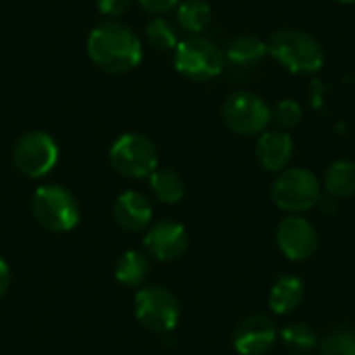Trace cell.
<instances>
[{
  "label": "cell",
  "instance_id": "6da1fadb",
  "mask_svg": "<svg viewBox=\"0 0 355 355\" xmlns=\"http://www.w3.org/2000/svg\"><path fill=\"white\" fill-rule=\"evenodd\" d=\"M87 54L94 64L108 73H127L141 62L144 48L139 37L127 25L102 21L89 31Z\"/></svg>",
  "mask_w": 355,
  "mask_h": 355
},
{
  "label": "cell",
  "instance_id": "7a4b0ae2",
  "mask_svg": "<svg viewBox=\"0 0 355 355\" xmlns=\"http://www.w3.org/2000/svg\"><path fill=\"white\" fill-rule=\"evenodd\" d=\"M268 56L293 75H314L324 67V48L308 31L281 27L268 40Z\"/></svg>",
  "mask_w": 355,
  "mask_h": 355
},
{
  "label": "cell",
  "instance_id": "3957f363",
  "mask_svg": "<svg viewBox=\"0 0 355 355\" xmlns=\"http://www.w3.org/2000/svg\"><path fill=\"white\" fill-rule=\"evenodd\" d=\"M33 218L52 233H69L81 220L79 200L71 189L58 183L40 185L31 198Z\"/></svg>",
  "mask_w": 355,
  "mask_h": 355
},
{
  "label": "cell",
  "instance_id": "277c9868",
  "mask_svg": "<svg viewBox=\"0 0 355 355\" xmlns=\"http://www.w3.org/2000/svg\"><path fill=\"white\" fill-rule=\"evenodd\" d=\"M270 198L289 214L308 212L322 200V181L308 168L287 166L275 177L270 185Z\"/></svg>",
  "mask_w": 355,
  "mask_h": 355
},
{
  "label": "cell",
  "instance_id": "5b68a950",
  "mask_svg": "<svg viewBox=\"0 0 355 355\" xmlns=\"http://www.w3.org/2000/svg\"><path fill=\"white\" fill-rule=\"evenodd\" d=\"M225 62V50L204 35H189L175 48V69L191 81H210L218 77Z\"/></svg>",
  "mask_w": 355,
  "mask_h": 355
},
{
  "label": "cell",
  "instance_id": "8992f818",
  "mask_svg": "<svg viewBox=\"0 0 355 355\" xmlns=\"http://www.w3.org/2000/svg\"><path fill=\"white\" fill-rule=\"evenodd\" d=\"M133 312L144 329L164 335L177 329L181 304L171 289L160 285H144L133 297Z\"/></svg>",
  "mask_w": 355,
  "mask_h": 355
},
{
  "label": "cell",
  "instance_id": "52a82bcc",
  "mask_svg": "<svg viewBox=\"0 0 355 355\" xmlns=\"http://www.w3.org/2000/svg\"><path fill=\"white\" fill-rule=\"evenodd\" d=\"M223 121L237 135L258 137L272 125V106L260 94L241 89L225 100Z\"/></svg>",
  "mask_w": 355,
  "mask_h": 355
},
{
  "label": "cell",
  "instance_id": "ba28073f",
  "mask_svg": "<svg viewBox=\"0 0 355 355\" xmlns=\"http://www.w3.org/2000/svg\"><path fill=\"white\" fill-rule=\"evenodd\" d=\"M112 168L129 179H148L158 168V150L144 133H123L108 152Z\"/></svg>",
  "mask_w": 355,
  "mask_h": 355
},
{
  "label": "cell",
  "instance_id": "9c48e42d",
  "mask_svg": "<svg viewBox=\"0 0 355 355\" xmlns=\"http://www.w3.org/2000/svg\"><path fill=\"white\" fill-rule=\"evenodd\" d=\"M58 162V146L46 131L23 133L12 148V164L27 179L46 177Z\"/></svg>",
  "mask_w": 355,
  "mask_h": 355
},
{
  "label": "cell",
  "instance_id": "30bf717a",
  "mask_svg": "<svg viewBox=\"0 0 355 355\" xmlns=\"http://www.w3.org/2000/svg\"><path fill=\"white\" fill-rule=\"evenodd\" d=\"M277 245L287 260L306 262L318 252L320 239L312 223L291 214L285 220H281L277 229Z\"/></svg>",
  "mask_w": 355,
  "mask_h": 355
},
{
  "label": "cell",
  "instance_id": "8fae6325",
  "mask_svg": "<svg viewBox=\"0 0 355 355\" xmlns=\"http://www.w3.org/2000/svg\"><path fill=\"white\" fill-rule=\"evenodd\" d=\"M144 248H146V254L158 262H175L189 248L187 229L181 223L171 220V218L158 220L146 229Z\"/></svg>",
  "mask_w": 355,
  "mask_h": 355
},
{
  "label": "cell",
  "instance_id": "7c38bea8",
  "mask_svg": "<svg viewBox=\"0 0 355 355\" xmlns=\"http://www.w3.org/2000/svg\"><path fill=\"white\" fill-rule=\"evenodd\" d=\"M279 331L270 316L254 314L239 322L233 335V347L239 355H266L277 343Z\"/></svg>",
  "mask_w": 355,
  "mask_h": 355
},
{
  "label": "cell",
  "instance_id": "4fadbf2b",
  "mask_svg": "<svg viewBox=\"0 0 355 355\" xmlns=\"http://www.w3.org/2000/svg\"><path fill=\"white\" fill-rule=\"evenodd\" d=\"M295 144L287 131L281 129H266L258 135L256 144V158L260 166L268 173H281L285 171L293 160Z\"/></svg>",
  "mask_w": 355,
  "mask_h": 355
},
{
  "label": "cell",
  "instance_id": "5bb4252c",
  "mask_svg": "<svg viewBox=\"0 0 355 355\" xmlns=\"http://www.w3.org/2000/svg\"><path fill=\"white\" fill-rule=\"evenodd\" d=\"M114 220L127 233L146 231L152 223V204L150 198L141 191L127 189L114 200Z\"/></svg>",
  "mask_w": 355,
  "mask_h": 355
},
{
  "label": "cell",
  "instance_id": "9a60e30c",
  "mask_svg": "<svg viewBox=\"0 0 355 355\" xmlns=\"http://www.w3.org/2000/svg\"><path fill=\"white\" fill-rule=\"evenodd\" d=\"M306 297V283L295 275H285L275 281L268 293V308L277 316H287L295 312Z\"/></svg>",
  "mask_w": 355,
  "mask_h": 355
},
{
  "label": "cell",
  "instance_id": "2e32d148",
  "mask_svg": "<svg viewBox=\"0 0 355 355\" xmlns=\"http://www.w3.org/2000/svg\"><path fill=\"white\" fill-rule=\"evenodd\" d=\"M225 56L231 64L235 67H256L268 56V42L254 35V33H243L237 35L225 50Z\"/></svg>",
  "mask_w": 355,
  "mask_h": 355
},
{
  "label": "cell",
  "instance_id": "e0dca14e",
  "mask_svg": "<svg viewBox=\"0 0 355 355\" xmlns=\"http://www.w3.org/2000/svg\"><path fill=\"white\" fill-rule=\"evenodd\" d=\"M322 191L331 200H347L355 193V162L341 158L335 160L322 179Z\"/></svg>",
  "mask_w": 355,
  "mask_h": 355
},
{
  "label": "cell",
  "instance_id": "ac0fdd59",
  "mask_svg": "<svg viewBox=\"0 0 355 355\" xmlns=\"http://www.w3.org/2000/svg\"><path fill=\"white\" fill-rule=\"evenodd\" d=\"M150 258L148 254L144 252H137V250H127L119 260H116V266H114V279L125 285V287H144V283L148 281L150 277Z\"/></svg>",
  "mask_w": 355,
  "mask_h": 355
},
{
  "label": "cell",
  "instance_id": "d6986e66",
  "mask_svg": "<svg viewBox=\"0 0 355 355\" xmlns=\"http://www.w3.org/2000/svg\"><path fill=\"white\" fill-rule=\"evenodd\" d=\"M150 191L162 204H179L185 196V181L173 168H156L150 177Z\"/></svg>",
  "mask_w": 355,
  "mask_h": 355
},
{
  "label": "cell",
  "instance_id": "ffe728a7",
  "mask_svg": "<svg viewBox=\"0 0 355 355\" xmlns=\"http://www.w3.org/2000/svg\"><path fill=\"white\" fill-rule=\"evenodd\" d=\"M212 21V8L206 0H181L177 4V25L189 35H202Z\"/></svg>",
  "mask_w": 355,
  "mask_h": 355
},
{
  "label": "cell",
  "instance_id": "44dd1931",
  "mask_svg": "<svg viewBox=\"0 0 355 355\" xmlns=\"http://www.w3.org/2000/svg\"><path fill=\"white\" fill-rule=\"evenodd\" d=\"M279 337H281L283 345L295 355L310 354L320 345L318 333L306 322H291V324L283 327Z\"/></svg>",
  "mask_w": 355,
  "mask_h": 355
},
{
  "label": "cell",
  "instance_id": "7402d4cb",
  "mask_svg": "<svg viewBox=\"0 0 355 355\" xmlns=\"http://www.w3.org/2000/svg\"><path fill=\"white\" fill-rule=\"evenodd\" d=\"M146 37L156 50H175L179 44L177 27L164 17H154L146 25Z\"/></svg>",
  "mask_w": 355,
  "mask_h": 355
},
{
  "label": "cell",
  "instance_id": "603a6c76",
  "mask_svg": "<svg viewBox=\"0 0 355 355\" xmlns=\"http://www.w3.org/2000/svg\"><path fill=\"white\" fill-rule=\"evenodd\" d=\"M320 355H355V331L335 329L320 339Z\"/></svg>",
  "mask_w": 355,
  "mask_h": 355
},
{
  "label": "cell",
  "instance_id": "cb8c5ba5",
  "mask_svg": "<svg viewBox=\"0 0 355 355\" xmlns=\"http://www.w3.org/2000/svg\"><path fill=\"white\" fill-rule=\"evenodd\" d=\"M302 119H304V108L297 100L285 98V100L277 102V106L272 108V123L281 131H289V129L297 127L302 123Z\"/></svg>",
  "mask_w": 355,
  "mask_h": 355
},
{
  "label": "cell",
  "instance_id": "d4e9b609",
  "mask_svg": "<svg viewBox=\"0 0 355 355\" xmlns=\"http://www.w3.org/2000/svg\"><path fill=\"white\" fill-rule=\"evenodd\" d=\"M133 0H96L98 4V10L106 17H119L123 15L129 6H131Z\"/></svg>",
  "mask_w": 355,
  "mask_h": 355
},
{
  "label": "cell",
  "instance_id": "484cf974",
  "mask_svg": "<svg viewBox=\"0 0 355 355\" xmlns=\"http://www.w3.org/2000/svg\"><path fill=\"white\" fill-rule=\"evenodd\" d=\"M141 4L144 10H148L150 15H164L173 8H177V4L181 0H137Z\"/></svg>",
  "mask_w": 355,
  "mask_h": 355
},
{
  "label": "cell",
  "instance_id": "4316f807",
  "mask_svg": "<svg viewBox=\"0 0 355 355\" xmlns=\"http://www.w3.org/2000/svg\"><path fill=\"white\" fill-rule=\"evenodd\" d=\"M10 283H12V272H10V266L4 258H0V300L8 293L10 289Z\"/></svg>",
  "mask_w": 355,
  "mask_h": 355
},
{
  "label": "cell",
  "instance_id": "83f0119b",
  "mask_svg": "<svg viewBox=\"0 0 355 355\" xmlns=\"http://www.w3.org/2000/svg\"><path fill=\"white\" fill-rule=\"evenodd\" d=\"M335 2H341V4H355V0H335Z\"/></svg>",
  "mask_w": 355,
  "mask_h": 355
}]
</instances>
